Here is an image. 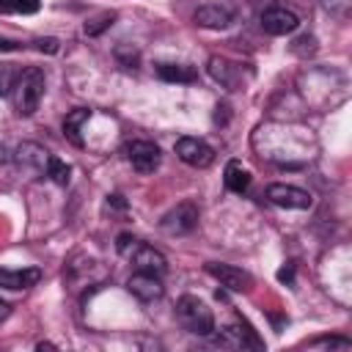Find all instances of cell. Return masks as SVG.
Listing matches in <instances>:
<instances>
[{
	"label": "cell",
	"mask_w": 352,
	"mask_h": 352,
	"mask_svg": "<svg viewBox=\"0 0 352 352\" xmlns=\"http://www.w3.org/2000/svg\"><path fill=\"white\" fill-rule=\"evenodd\" d=\"M116 250H118L124 258H129V261H132V267H135L138 272L162 275V272L168 270L165 256H162L157 248H151V245H146V242L135 239L132 234H118V239H116Z\"/></svg>",
	"instance_id": "cell-1"
},
{
	"label": "cell",
	"mask_w": 352,
	"mask_h": 352,
	"mask_svg": "<svg viewBox=\"0 0 352 352\" xmlns=\"http://www.w3.org/2000/svg\"><path fill=\"white\" fill-rule=\"evenodd\" d=\"M14 107L19 116H33L44 96V72L38 66H28L14 80Z\"/></svg>",
	"instance_id": "cell-2"
},
{
	"label": "cell",
	"mask_w": 352,
	"mask_h": 352,
	"mask_svg": "<svg viewBox=\"0 0 352 352\" xmlns=\"http://www.w3.org/2000/svg\"><path fill=\"white\" fill-rule=\"evenodd\" d=\"M176 319L182 322V327L192 336H212L214 333V316L209 311V305L192 294H184L176 300Z\"/></svg>",
	"instance_id": "cell-3"
},
{
	"label": "cell",
	"mask_w": 352,
	"mask_h": 352,
	"mask_svg": "<svg viewBox=\"0 0 352 352\" xmlns=\"http://www.w3.org/2000/svg\"><path fill=\"white\" fill-rule=\"evenodd\" d=\"M198 226V206L192 201H182L176 204L173 209H168L160 220V228L165 234H173V236H182V234H190L192 228Z\"/></svg>",
	"instance_id": "cell-4"
},
{
	"label": "cell",
	"mask_w": 352,
	"mask_h": 352,
	"mask_svg": "<svg viewBox=\"0 0 352 352\" xmlns=\"http://www.w3.org/2000/svg\"><path fill=\"white\" fill-rule=\"evenodd\" d=\"M173 148H176V157H179L184 165H190V168H209V165L214 162V148H212L206 140H201V138L184 135V138L176 140Z\"/></svg>",
	"instance_id": "cell-5"
},
{
	"label": "cell",
	"mask_w": 352,
	"mask_h": 352,
	"mask_svg": "<svg viewBox=\"0 0 352 352\" xmlns=\"http://www.w3.org/2000/svg\"><path fill=\"white\" fill-rule=\"evenodd\" d=\"M124 154L138 173H154L160 168V148L151 140H129L124 146Z\"/></svg>",
	"instance_id": "cell-6"
},
{
	"label": "cell",
	"mask_w": 352,
	"mask_h": 352,
	"mask_svg": "<svg viewBox=\"0 0 352 352\" xmlns=\"http://www.w3.org/2000/svg\"><path fill=\"white\" fill-rule=\"evenodd\" d=\"M267 201L275 206H283V209H311V204H314L311 192H305L294 184H270Z\"/></svg>",
	"instance_id": "cell-7"
},
{
	"label": "cell",
	"mask_w": 352,
	"mask_h": 352,
	"mask_svg": "<svg viewBox=\"0 0 352 352\" xmlns=\"http://www.w3.org/2000/svg\"><path fill=\"white\" fill-rule=\"evenodd\" d=\"M297 28H300V19L289 8L272 6V8L261 11V30L270 33V36H286V33H294Z\"/></svg>",
	"instance_id": "cell-8"
},
{
	"label": "cell",
	"mask_w": 352,
	"mask_h": 352,
	"mask_svg": "<svg viewBox=\"0 0 352 352\" xmlns=\"http://www.w3.org/2000/svg\"><path fill=\"white\" fill-rule=\"evenodd\" d=\"M206 272H209L214 280H220V286H226V289H231V292H250V286H253V278H250L245 270L234 267V264L209 261V264H206Z\"/></svg>",
	"instance_id": "cell-9"
},
{
	"label": "cell",
	"mask_w": 352,
	"mask_h": 352,
	"mask_svg": "<svg viewBox=\"0 0 352 352\" xmlns=\"http://www.w3.org/2000/svg\"><path fill=\"white\" fill-rule=\"evenodd\" d=\"M126 289L132 297H138L140 302H154L165 294V286L160 280V275H151V272H135L129 280H126Z\"/></svg>",
	"instance_id": "cell-10"
},
{
	"label": "cell",
	"mask_w": 352,
	"mask_h": 352,
	"mask_svg": "<svg viewBox=\"0 0 352 352\" xmlns=\"http://www.w3.org/2000/svg\"><path fill=\"white\" fill-rule=\"evenodd\" d=\"M217 346H253V349H261V338L256 336V330L248 324V322H234L228 324L217 338H214Z\"/></svg>",
	"instance_id": "cell-11"
},
{
	"label": "cell",
	"mask_w": 352,
	"mask_h": 352,
	"mask_svg": "<svg viewBox=\"0 0 352 352\" xmlns=\"http://www.w3.org/2000/svg\"><path fill=\"white\" fill-rule=\"evenodd\" d=\"M19 170H28V173H36V176H47V160H50V151H44L38 143H22L14 154Z\"/></svg>",
	"instance_id": "cell-12"
},
{
	"label": "cell",
	"mask_w": 352,
	"mask_h": 352,
	"mask_svg": "<svg viewBox=\"0 0 352 352\" xmlns=\"http://www.w3.org/2000/svg\"><path fill=\"white\" fill-rule=\"evenodd\" d=\"M41 280V270L38 267H25V270H8V267H0V286L3 289H30Z\"/></svg>",
	"instance_id": "cell-13"
},
{
	"label": "cell",
	"mask_w": 352,
	"mask_h": 352,
	"mask_svg": "<svg viewBox=\"0 0 352 352\" xmlns=\"http://www.w3.org/2000/svg\"><path fill=\"white\" fill-rule=\"evenodd\" d=\"M209 74L220 82V85H226L228 91H236L239 88V77H242V69L236 66V63H231V60H226V58H212L209 60Z\"/></svg>",
	"instance_id": "cell-14"
},
{
	"label": "cell",
	"mask_w": 352,
	"mask_h": 352,
	"mask_svg": "<svg viewBox=\"0 0 352 352\" xmlns=\"http://www.w3.org/2000/svg\"><path fill=\"white\" fill-rule=\"evenodd\" d=\"M195 25L223 30V28L231 25V8H226V6H201L195 11Z\"/></svg>",
	"instance_id": "cell-15"
},
{
	"label": "cell",
	"mask_w": 352,
	"mask_h": 352,
	"mask_svg": "<svg viewBox=\"0 0 352 352\" xmlns=\"http://www.w3.org/2000/svg\"><path fill=\"white\" fill-rule=\"evenodd\" d=\"M157 74L165 82H195L198 80V72L192 66H184V63H160Z\"/></svg>",
	"instance_id": "cell-16"
},
{
	"label": "cell",
	"mask_w": 352,
	"mask_h": 352,
	"mask_svg": "<svg viewBox=\"0 0 352 352\" xmlns=\"http://www.w3.org/2000/svg\"><path fill=\"white\" fill-rule=\"evenodd\" d=\"M88 118H91V110H85V107H74L72 113H66V118H63V135H66L74 146H82L80 126H82Z\"/></svg>",
	"instance_id": "cell-17"
},
{
	"label": "cell",
	"mask_w": 352,
	"mask_h": 352,
	"mask_svg": "<svg viewBox=\"0 0 352 352\" xmlns=\"http://www.w3.org/2000/svg\"><path fill=\"white\" fill-rule=\"evenodd\" d=\"M223 179H226V187L231 192H245L250 187V170L242 168V162H236V160H231L226 165V176Z\"/></svg>",
	"instance_id": "cell-18"
},
{
	"label": "cell",
	"mask_w": 352,
	"mask_h": 352,
	"mask_svg": "<svg viewBox=\"0 0 352 352\" xmlns=\"http://www.w3.org/2000/svg\"><path fill=\"white\" fill-rule=\"evenodd\" d=\"M69 173H72V168H69L63 160H58V157L50 154V160H47V176H50L55 184L66 187V184H69Z\"/></svg>",
	"instance_id": "cell-19"
},
{
	"label": "cell",
	"mask_w": 352,
	"mask_h": 352,
	"mask_svg": "<svg viewBox=\"0 0 352 352\" xmlns=\"http://www.w3.org/2000/svg\"><path fill=\"white\" fill-rule=\"evenodd\" d=\"M38 0H0V14H36Z\"/></svg>",
	"instance_id": "cell-20"
},
{
	"label": "cell",
	"mask_w": 352,
	"mask_h": 352,
	"mask_svg": "<svg viewBox=\"0 0 352 352\" xmlns=\"http://www.w3.org/2000/svg\"><path fill=\"white\" fill-rule=\"evenodd\" d=\"M113 25V14H102L99 19H94V22H85V33L88 36H99L104 28H110Z\"/></svg>",
	"instance_id": "cell-21"
},
{
	"label": "cell",
	"mask_w": 352,
	"mask_h": 352,
	"mask_svg": "<svg viewBox=\"0 0 352 352\" xmlns=\"http://www.w3.org/2000/svg\"><path fill=\"white\" fill-rule=\"evenodd\" d=\"M14 80H16V77H14V69H11L8 63H3V66H0V96H6V94L14 88Z\"/></svg>",
	"instance_id": "cell-22"
},
{
	"label": "cell",
	"mask_w": 352,
	"mask_h": 352,
	"mask_svg": "<svg viewBox=\"0 0 352 352\" xmlns=\"http://www.w3.org/2000/svg\"><path fill=\"white\" fill-rule=\"evenodd\" d=\"M314 346H338V349H349L352 346V341L349 338H319V341H314Z\"/></svg>",
	"instance_id": "cell-23"
},
{
	"label": "cell",
	"mask_w": 352,
	"mask_h": 352,
	"mask_svg": "<svg viewBox=\"0 0 352 352\" xmlns=\"http://www.w3.org/2000/svg\"><path fill=\"white\" fill-rule=\"evenodd\" d=\"M36 47H38L41 52H58V38H38Z\"/></svg>",
	"instance_id": "cell-24"
},
{
	"label": "cell",
	"mask_w": 352,
	"mask_h": 352,
	"mask_svg": "<svg viewBox=\"0 0 352 352\" xmlns=\"http://www.w3.org/2000/svg\"><path fill=\"white\" fill-rule=\"evenodd\" d=\"M8 314H11V305H8L6 300H0V322H3V319H8Z\"/></svg>",
	"instance_id": "cell-25"
},
{
	"label": "cell",
	"mask_w": 352,
	"mask_h": 352,
	"mask_svg": "<svg viewBox=\"0 0 352 352\" xmlns=\"http://www.w3.org/2000/svg\"><path fill=\"white\" fill-rule=\"evenodd\" d=\"M3 160H6V148L0 146V162H3Z\"/></svg>",
	"instance_id": "cell-26"
}]
</instances>
